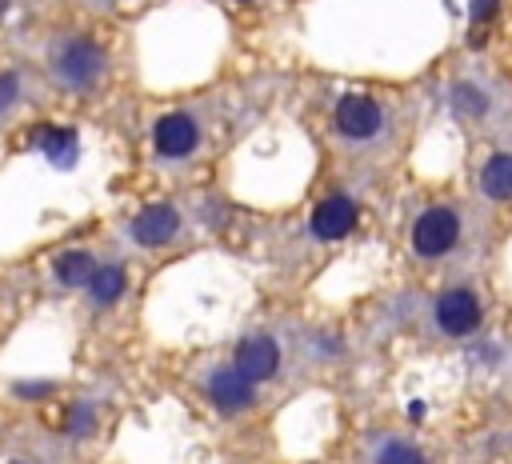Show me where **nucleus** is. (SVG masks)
I'll return each mask as SVG.
<instances>
[{"instance_id": "2eb2a0df", "label": "nucleus", "mask_w": 512, "mask_h": 464, "mask_svg": "<svg viewBox=\"0 0 512 464\" xmlns=\"http://www.w3.org/2000/svg\"><path fill=\"white\" fill-rule=\"evenodd\" d=\"M452 104H456V112H464V116H484V112H488V96H484L476 84H456V88H452Z\"/></svg>"}, {"instance_id": "39448f33", "label": "nucleus", "mask_w": 512, "mask_h": 464, "mask_svg": "<svg viewBox=\"0 0 512 464\" xmlns=\"http://www.w3.org/2000/svg\"><path fill=\"white\" fill-rule=\"evenodd\" d=\"M232 368H236L244 380L264 384V380H272V376L280 372V344H276L268 332L244 336V340H236V348H232Z\"/></svg>"}, {"instance_id": "ddd939ff", "label": "nucleus", "mask_w": 512, "mask_h": 464, "mask_svg": "<svg viewBox=\"0 0 512 464\" xmlns=\"http://www.w3.org/2000/svg\"><path fill=\"white\" fill-rule=\"evenodd\" d=\"M40 148H44V156H48L52 168H72V160H76V152H80L72 128H44V132H40Z\"/></svg>"}, {"instance_id": "9b49d317", "label": "nucleus", "mask_w": 512, "mask_h": 464, "mask_svg": "<svg viewBox=\"0 0 512 464\" xmlns=\"http://www.w3.org/2000/svg\"><path fill=\"white\" fill-rule=\"evenodd\" d=\"M480 192L488 200H512V152H492L480 168Z\"/></svg>"}, {"instance_id": "f3484780", "label": "nucleus", "mask_w": 512, "mask_h": 464, "mask_svg": "<svg viewBox=\"0 0 512 464\" xmlns=\"http://www.w3.org/2000/svg\"><path fill=\"white\" fill-rule=\"evenodd\" d=\"M496 12H500V0H468V16H472L476 24H492Z\"/></svg>"}, {"instance_id": "423d86ee", "label": "nucleus", "mask_w": 512, "mask_h": 464, "mask_svg": "<svg viewBox=\"0 0 512 464\" xmlns=\"http://www.w3.org/2000/svg\"><path fill=\"white\" fill-rule=\"evenodd\" d=\"M484 320V308H480V296L472 288H448L440 292L436 300V328L444 336H472Z\"/></svg>"}, {"instance_id": "7ed1b4c3", "label": "nucleus", "mask_w": 512, "mask_h": 464, "mask_svg": "<svg viewBox=\"0 0 512 464\" xmlns=\"http://www.w3.org/2000/svg\"><path fill=\"white\" fill-rule=\"evenodd\" d=\"M380 120H384L380 104L372 96H364V92H348L332 108V124H336L340 140H348V144H364L368 136H376L380 132Z\"/></svg>"}, {"instance_id": "dca6fc26", "label": "nucleus", "mask_w": 512, "mask_h": 464, "mask_svg": "<svg viewBox=\"0 0 512 464\" xmlns=\"http://www.w3.org/2000/svg\"><path fill=\"white\" fill-rule=\"evenodd\" d=\"M20 92H24V80H20V72L4 68V72H0V116H4L8 108H16V104H20Z\"/></svg>"}, {"instance_id": "9d476101", "label": "nucleus", "mask_w": 512, "mask_h": 464, "mask_svg": "<svg viewBox=\"0 0 512 464\" xmlns=\"http://www.w3.org/2000/svg\"><path fill=\"white\" fill-rule=\"evenodd\" d=\"M124 284H128V276H124V264H96V272L88 276V300L96 304V308H108V304H116L120 296H124Z\"/></svg>"}, {"instance_id": "f8f14e48", "label": "nucleus", "mask_w": 512, "mask_h": 464, "mask_svg": "<svg viewBox=\"0 0 512 464\" xmlns=\"http://www.w3.org/2000/svg\"><path fill=\"white\" fill-rule=\"evenodd\" d=\"M92 272H96V260H92V252H84V248H68V252H60V256L52 260V276H56L64 288H84Z\"/></svg>"}, {"instance_id": "f257e3e1", "label": "nucleus", "mask_w": 512, "mask_h": 464, "mask_svg": "<svg viewBox=\"0 0 512 464\" xmlns=\"http://www.w3.org/2000/svg\"><path fill=\"white\" fill-rule=\"evenodd\" d=\"M104 68H108V56L96 40L88 36H68L56 52H52V76L72 88V92H88L104 80Z\"/></svg>"}, {"instance_id": "f03ea898", "label": "nucleus", "mask_w": 512, "mask_h": 464, "mask_svg": "<svg viewBox=\"0 0 512 464\" xmlns=\"http://www.w3.org/2000/svg\"><path fill=\"white\" fill-rule=\"evenodd\" d=\"M456 240H460V216H456V208H448V204L424 208V212L416 216V224H412V248H416L420 260H440V256H448V252L456 248Z\"/></svg>"}, {"instance_id": "0eeeda50", "label": "nucleus", "mask_w": 512, "mask_h": 464, "mask_svg": "<svg viewBox=\"0 0 512 464\" xmlns=\"http://www.w3.org/2000/svg\"><path fill=\"white\" fill-rule=\"evenodd\" d=\"M176 232H180V212L172 204H148L128 220V236L140 248H160L176 240Z\"/></svg>"}, {"instance_id": "6e6552de", "label": "nucleus", "mask_w": 512, "mask_h": 464, "mask_svg": "<svg viewBox=\"0 0 512 464\" xmlns=\"http://www.w3.org/2000/svg\"><path fill=\"white\" fill-rule=\"evenodd\" d=\"M208 400L220 408V412H244V408H252L256 404V384L252 380H244L232 364L228 368H216L212 376H208Z\"/></svg>"}, {"instance_id": "20e7f679", "label": "nucleus", "mask_w": 512, "mask_h": 464, "mask_svg": "<svg viewBox=\"0 0 512 464\" xmlns=\"http://www.w3.org/2000/svg\"><path fill=\"white\" fill-rule=\"evenodd\" d=\"M152 148L164 160H188L200 148V124L192 112H164L152 124Z\"/></svg>"}, {"instance_id": "4468645a", "label": "nucleus", "mask_w": 512, "mask_h": 464, "mask_svg": "<svg viewBox=\"0 0 512 464\" xmlns=\"http://www.w3.org/2000/svg\"><path fill=\"white\" fill-rule=\"evenodd\" d=\"M372 464H428V460H424V452H420L416 444H408V440H384V444L376 448Z\"/></svg>"}, {"instance_id": "1a4fd4ad", "label": "nucleus", "mask_w": 512, "mask_h": 464, "mask_svg": "<svg viewBox=\"0 0 512 464\" xmlns=\"http://www.w3.org/2000/svg\"><path fill=\"white\" fill-rule=\"evenodd\" d=\"M308 228H312L316 240H344V236L356 228V204H352L348 196L332 192V196H324V200L316 204Z\"/></svg>"}, {"instance_id": "a211bd4d", "label": "nucleus", "mask_w": 512, "mask_h": 464, "mask_svg": "<svg viewBox=\"0 0 512 464\" xmlns=\"http://www.w3.org/2000/svg\"><path fill=\"white\" fill-rule=\"evenodd\" d=\"M4 8H8V0H0V12H4Z\"/></svg>"}]
</instances>
